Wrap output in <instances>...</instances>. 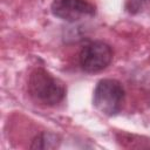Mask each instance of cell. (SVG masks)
Returning <instances> with one entry per match:
<instances>
[{"mask_svg":"<svg viewBox=\"0 0 150 150\" xmlns=\"http://www.w3.org/2000/svg\"><path fill=\"white\" fill-rule=\"evenodd\" d=\"M125 100L122 83L114 79H102L93 93V105L105 116L120 114Z\"/></svg>","mask_w":150,"mask_h":150,"instance_id":"obj_2","label":"cell"},{"mask_svg":"<svg viewBox=\"0 0 150 150\" xmlns=\"http://www.w3.org/2000/svg\"><path fill=\"white\" fill-rule=\"evenodd\" d=\"M61 143L59 135L49 131H43L36 135L30 144V149H56Z\"/></svg>","mask_w":150,"mask_h":150,"instance_id":"obj_5","label":"cell"},{"mask_svg":"<svg viewBox=\"0 0 150 150\" xmlns=\"http://www.w3.org/2000/svg\"><path fill=\"white\" fill-rule=\"evenodd\" d=\"M114 57L110 45L103 41H90L84 45L79 55V63L86 73H100L109 67Z\"/></svg>","mask_w":150,"mask_h":150,"instance_id":"obj_3","label":"cell"},{"mask_svg":"<svg viewBox=\"0 0 150 150\" xmlns=\"http://www.w3.org/2000/svg\"><path fill=\"white\" fill-rule=\"evenodd\" d=\"M149 0H125V11L132 15L138 14L144 9Z\"/></svg>","mask_w":150,"mask_h":150,"instance_id":"obj_6","label":"cell"},{"mask_svg":"<svg viewBox=\"0 0 150 150\" xmlns=\"http://www.w3.org/2000/svg\"><path fill=\"white\" fill-rule=\"evenodd\" d=\"M27 89L34 102L45 107L57 105L64 100L67 94L66 84L41 67L35 68L30 73L27 82Z\"/></svg>","mask_w":150,"mask_h":150,"instance_id":"obj_1","label":"cell"},{"mask_svg":"<svg viewBox=\"0 0 150 150\" xmlns=\"http://www.w3.org/2000/svg\"><path fill=\"white\" fill-rule=\"evenodd\" d=\"M52 14L67 22H77L96 15V6L88 0H54Z\"/></svg>","mask_w":150,"mask_h":150,"instance_id":"obj_4","label":"cell"}]
</instances>
